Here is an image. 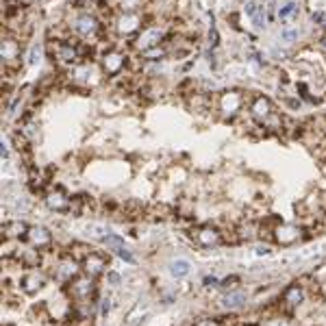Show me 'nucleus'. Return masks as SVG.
<instances>
[{
    "label": "nucleus",
    "instance_id": "nucleus-1",
    "mask_svg": "<svg viewBox=\"0 0 326 326\" xmlns=\"http://www.w3.org/2000/svg\"><path fill=\"white\" fill-rule=\"evenodd\" d=\"M70 293H72L74 300L87 302L89 296H94V281H91V276H76L70 283Z\"/></svg>",
    "mask_w": 326,
    "mask_h": 326
},
{
    "label": "nucleus",
    "instance_id": "nucleus-2",
    "mask_svg": "<svg viewBox=\"0 0 326 326\" xmlns=\"http://www.w3.org/2000/svg\"><path fill=\"white\" fill-rule=\"evenodd\" d=\"M76 276H79V268H76V259L72 257L61 259L57 263V268H54V279L61 283H72Z\"/></svg>",
    "mask_w": 326,
    "mask_h": 326
},
{
    "label": "nucleus",
    "instance_id": "nucleus-3",
    "mask_svg": "<svg viewBox=\"0 0 326 326\" xmlns=\"http://www.w3.org/2000/svg\"><path fill=\"white\" fill-rule=\"evenodd\" d=\"M107 263H109V259L105 257V254H100V252H91L89 257H87V259L83 261L87 276H91V279H96V276H100L102 272H105Z\"/></svg>",
    "mask_w": 326,
    "mask_h": 326
},
{
    "label": "nucleus",
    "instance_id": "nucleus-4",
    "mask_svg": "<svg viewBox=\"0 0 326 326\" xmlns=\"http://www.w3.org/2000/svg\"><path fill=\"white\" fill-rule=\"evenodd\" d=\"M26 239H29V242H31L37 250H41V248H48V246H50L52 235L46 231V228H41V226H31Z\"/></svg>",
    "mask_w": 326,
    "mask_h": 326
},
{
    "label": "nucleus",
    "instance_id": "nucleus-5",
    "mask_svg": "<svg viewBox=\"0 0 326 326\" xmlns=\"http://www.w3.org/2000/svg\"><path fill=\"white\" fill-rule=\"evenodd\" d=\"M302 298H304V287L300 283H293V285H289L285 291H283V304H285L287 309L298 307V304L302 302Z\"/></svg>",
    "mask_w": 326,
    "mask_h": 326
},
{
    "label": "nucleus",
    "instance_id": "nucleus-6",
    "mask_svg": "<svg viewBox=\"0 0 326 326\" xmlns=\"http://www.w3.org/2000/svg\"><path fill=\"white\" fill-rule=\"evenodd\" d=\"M29 228L31 226H26L24 222L13 220V222H4V224H2V233H4V237H7V239H20V237L29 235Z\"/></svg>",
    "mask_w": 326,
    "mask_h": 326
},
{
    "label": "nucleus",
    "instance_id": "nucleus-7",
    "mask_svg": "<svg viewBox=\"0 0 326 326\" xmlns=\"http://www.w3.org/2000/svg\"><path fill=\"white\" fill-rule=\"evenodd\" d=\"M105 244H107L109 248H113V250H116L120 259L128 261V263H135V257L128 252V248L124 246V244H122V239H120V237H116V235H107V237H105Z\"/></svg>",
    "mask_w": 326,
    "mask_h": 326
},
{
    "label": "nucleus",
    "instance_id": "nucleus-8",
    "mask_svg": "<svg viewBox=\"0 0 326 326\" xmlns=\"http://www.w3.org/2000/svg\"><path fill=\"white\" fill-rule=\"evenodd\" d=\"M276 242H281V244H293L298 237H300V231H298L296 226H291V224H281L279 228H276Z\"/></svg>",
    "mask_w": 326,
    "mask_h": 326
},
{
    "label": "nucleus",
    "instance_id": "nucleus-9",
    "mask_svg": "<svg viewBox=\"0 0 326 326\" xmlns=\"http://www.w3.org/2000/svg\"><path fill=\"white\" fill-rule=\"evenodd\" d=\"M196 239H198L200 246H215V244H220V233L213 228H200L196 233Z\"/></svg>",
    "mask_w": 326,
    "mask_h": 326
},
{
    "label": "nucleus",
    "instance_id": "nucleus-10",
    "mask_svg": "<svg viewBox=\"0 0 326 326\" xmlns=\"http://www.w3.org/2000/svg\"><path fill=\"white\" fill-rule=\"evenodd\" d=\"M41 283H43L41 276L37 274V272H31V274H26L24 279H22V289L26 293H35L41 287Z\"/></svg>",
    "mask_w": 326,
    "mask_h": 326
},
{
    "label": "nucleus",
    "instance_id": "nucleus-11",
    "mask_svg": "<svg viewBox=\"0 0 326 326\" xmlns=\"http://www.w3.org/2000/svg\"><path fill=\"white\" fill-rule=\"evenodd\" d=\"M246 302V293H244L242 289L239 291H228L224 298H222V304H224L226 309H237L242 307V304Z\"/></svg>",
    "mask_w": 326,
    "mask_h": 326
},
{
    "label": "nucleus",
    "instance_id": "nucleus-12",
    "mask_svg": "<svg viewBox=\"0 0 326 326\" xmlns=\"http://www.w3.org/2000/svg\"><path fill=\"white\" fill-rule=\"evenodd\" d=\"M94 252L87 244H81V242H76V244H72V248H70V257L72 259H76V261H85L89 254Z\"/></svg>",
    "mask_w": 326,
    "mask_h": 326
},
{
    "label": "nucleus",
    "instance_id": "nucleus-13",
    "mask_svg": "<svg viewBox=\"0 0 326 326\" xmlns=\"http://www.w3.org/2000/svg\"><path fill=\"white\" fill-rule=\"evenodd\" d=\"M48 204L52 206L54 211H65V209H70V200L65 198V196L61 194V192H57V194H50L48 196Z\"/></svg>",
    "mask_w": 326,
    "mask_h": 326
},
{
    "label": "nucleus",
    "instance_id": "nucleus-14",
    "mask_svg": "<svg viewBox=\"0 0 326 326\" xmlns=\"http://www.w3.org/2000/svg\"><path fill=\"white\" fill-rule=\"evenodd\" d=\"M172 276H176V279H181V276H187V272H189V263L187 261H183V259H178V261H174L172 263Z\"/></svg>",
    "mask_w": 326,
    "mask_h": 326
},
{
    "label": "nucleus",
    "instance_id": "nucleus-15",
    "mask_svg": "<svg viewBox=\"0 0 326 326\" xmlns=\"http://www.w3.org/2000/svg\"><path fill=\"white\" fill-rule=\"evenodd\" d=\"M296 11H298V4H296V2H287L285 7H283V9L279 11V18H281V20H285V18H289L291 13H296Z\"/></svg>",
    "mask_w": 326,
    "mask_h": 326
},
{
    "label": "nucleus",
    "instance_id": "nucleus-16",
    "mask_svg": "<svg viewBox=\"0 0 326 326\" xmlns=\"http://www.w3.org/2000/svg\"><path fill=\"white\" fill-rule=\"evenodd\" d=\"M268 111H270L268 100H259L257 105H254V113H257V116H268Z\"/></svg>",
    "mask_w": 326,
    "mask_h": 326
},
{
    "label": "nucleus",
    "instance_id": "nucleus-17",
    "mask_svg": "<svg viewBox=\"0 0 326 326\" xmlns=\"http://www.w3.org/2000/svg\"><path fill=\"white\" fill-rule=\"evenodd\" d=\"M252 20H254V24L259 26H263V7H257V11H254V15H252Z\"/></svg>",
    "mask_w": 326,
    "mask_h": 326
},
{
    "label": "nucleus",
    "instance_id": "nucleus-18",
    "mask_svg": "<svg viewBox=\"0 0 326 326\" xmlns=\"http://www.w3.org/2000/svg\"><path fill=\"white\" fill-rule=\"evenodd\" d=\"M194 326H222V324H220V320H200V322L194 324Z\"/></svg>",
    "mask_w": 326,
    "mask_h": 326
},
{
    "label": "nucleus",
    "instance_id": "nucleus-19",
    "mask_svg": "<svg viewBox=\"0 0 326 326\" xmlns=\"http://www.w3.org/2000/svg\"><path fill=\"white\" fill-rule=\"evenodd\" d=\"M237 281H239L237 276H231V279H224V281H222L220 287H224V289H226V287H233V283H237Z\"/></svg>",
    "mask_w": 326,
    "mask_h": 326
},
{
    "label": "nucleus",
    "instance_id": "nucleus-20",
    "mask_svg": "<svg viewBox=\"0 0 326 326\" xmlns=\"http://www.w3.org/2000/svg\"><path fill=\"white\" fill-rule=\"evenodd\" d=\"M217 40H220V37H217L215 26H211V48H215V46H217Z\"/></svg>",
    "mask_w": 326,
    "mask_h": 326
},
{
    "label": "nucleus",
    "instance_id": "nucleus-21",
    "mask_svg": "<svg viewBox=\"0 0 326 326\" xmlns=\"http://www.w3.org/2000/svg\"><path fill=\"white\" fill-rule=\"evenodd\" d=\"M257 7H259V4H254V2L246 4V13H248V15H254V11H257Z\"/></svg>",
    "mask_w": 326,
    "mask_h": 326
},
{
    "label": "nucleus",
    "instance_id": "nucleus-22",
    "mask_svg": "<svg viewBox=\"0 0 326 326\" xmlns=\"http://www.w3.org/2000/svg\"><path fill=\"white\" fill-rule=\"evenodd\" d=\"M204 285H217V279H213V276H206V279H204Z\"/></svg>",
    "mask_w": 326,
    "mask_h": 326
},
{
    "label": "nucleus",
    "instance_id": "nucleus-23",
    "mask_svg": "<svg viewBox=\"0 0 326 326\" xmlns=\"http://www.w3.org/2000/svg\"><path fill=\"white\" fill-rule=\"evenodd\" d=\"M109 309H111L109 300H102V315H107V313H109Z\"/></svg>",
    "mask_w": 326,
    "mask_h": 326
},
{
    "label": "nucleus",
    "instance_id": "nucleus-24",
    "mask_svg": "<svg viewBox=\"0 0 326 326\" xmlns=\"http://www.w3.org/2000/svg\"><path fill=\"white\" fill-rule=\"evenodd\" d=\"M313 20H315V22H322L324 15H322V13H313Z\"/></svg>",
    "mask_w": 326,
    "mask_h": 326
},
{
    "label": "nucleus",
    "instance_id": "nucleus-25",
    "mask_svg": "<svg viewBox=\"0 0 326 326\" xmlns=\"http://www.w3.org/2000/svg\"><path fill=\"white\" fill-rule=\"evenodd\" d=\"M324 48H326V40H324Z\"/></svg>",
    "mask_w": 326,
    "mask_h": 326
},
{
    "label": "nucleus",
    "instance_id": "nucleus-26",
    "mask_svg": "<svg viewBox=\"0 0 326 326\" xmlns=\"http://www.w3.org/2000/svg\"><path fill=\"white\" fill-rule=\"evenodd\" d=\"M324 26H326V24H324Z\"/></svg>",
    "mask_w": 326,
    "mask_h": 326
}]
</instances>
